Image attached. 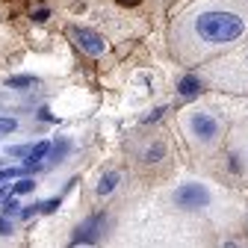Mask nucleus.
<instances>
[{"mask_svg": "<svg viewBox=\"0 0 248 248\" xmlns=\"http://www.w3.org/2000/svg\"><path fill=\"white\" fill-rule=\"evenodd\" d=\"M21 174H24V169H3V171H0V183L12 180V177H21Z\"/></svg>", "mask_w": 248, "mask_h": 248, "instance_id": "ddd939ff", "label": "nucleus"}, {"mask_svg": "<svg viewBox=\"0 0 248 248\" xmlns=\"http://www.w3.org/2000/svg\"><path fill=\"white\" fill-rule=\"evenodd\" d=\"M0 233H12V225L3 219V216H0Z\"/></svg>", "mask_w": 248, "mask_h": 248, "instance_id": "a211bd4d", "label": "nucleus"}, {"mask_svg": "<svg viewBox=\"0 0 248 248\" xmlns=\"http://www.w3.org/2000/svg\"><path fill=\"white\" fill-rule=\"evenodd\" d=\"M3 210H6V213H9V216H12V210H18V201H15V195H12V198H6V201H3Z\"/></svg>", "mask_w": 248, "mask_h": 248, "instance_id": "dca6fc26", "label": "nucleus"}, {"mask_svg": "<svg viewBox=\"0 0 248 248\" xmlns=\"http://www.w3.org/2000/svg\"><path fill=\"white\" fill-rule=\"evenodd\" d=\"M42 207V213H53L56 207H59V198H50V201H45V204H39Z\"/></svg>", "mask_w": 248, "mask_h": 248, "instance_id": "2eb2a0df", "label": "nucleus"}, {"mask_svg": "<svg viewBox=\"0 0 248 248\" xmlns=\"http://www.w3.org/2000/svg\"><path fill=\"white\" fill-rule=\"evenodd\" d=\"M36 80L33 77H9L6 80V86H15V89H27V86H33Z\"/></svg>", "mask_w": 248, "mask_h": 248, "instance_id": "9b49d317", "label": "nucleus"}, {"mask_svg": "<svg viewBox=\"0 0 248 248\" xmlns=\"http://www.w3.org/2000/svg\"><path fill=\"white\" fill-rule=\"evenodd\" d=\"M118 3H124V6H136L139 0H118Z\"/></svg>", "mask_w": 248, "mask_h": 248, "instance_id": "aec40b11", "label": "nucleus"}, {"mask_svg": "<svg viewBox=\"0 0 248 248\" xmlns=\"http://www.w3.org/2000/svg\"><path fill=\"white\" fill-rule=\"evenodd\" d=\"M47 154H50V142H47V139H42L39 145L30 148V154H27V166H30V169H36L42 160H47Z\"/></svg>", "mask_w": 248, "mask_h": 248, "instance_id": "423d86ee", "label": "nucleus"}, {"mask_svg": "<svg viewBox=\"0 0 248 248\" xmlns=\"http://www.w3.org/2000/svg\"><path fill=\"white\" fill-rule=\"evenodd\" d=\"M192 30L204 45H231L245 33V18L228 9H207L195 18Z\"/></svg>", "mask_w": 248, "mask_h": 248, "instance_id": "f257e3e1", "label": "nucleus"}, {"mask_svg": "<svg viewBox=\"0 0 248 248\" xmlns=\"http://www.w3.org/2000/svg\"><path fill=\"white\" fill-rule=\"evenodd\" d=\"M30 148H33V145H18V148H9V154H12V157H27Z\"/></svg>", "mask_w": 248, "mask_h": 248, "instance_id": "4468645a", "label": "nucleus"}, {"mask_svg": "<svg viewBox=\"0 0 248 248\" xmlns=\"http://www.w3.org/2000/svg\"><path fill=\"white\" fill-rule=\"evenodd\" d=\"M189 130L195 133V139L213 142L216 136H219V121H216L210 112H195V115L189 118Z\"/></svg>", "mask_w": 248, "mask_h": 248, "instance_id": "7ed1b4c3", "label": "nucleus"}, {"mask_svg": "<svg viewBox=\"0 0 248 248\" xmlns=\"http://www.w3.org/2000/svg\"><path fill=\"white\" fill-rule=\"evenodd\" d=\"M68 148H71V142H68V139H59L56 145H50V154H47V160H50V163H59V160H62V157L68 154Z\"/></svg>", "mask_w": 248, "mask_h": 248, "instance_id": "6e6552de", "label": "nucleus"}, {"mask_svg": "<svg viewBox=\"0 0 248 248\" xmlns=\"http://www.w3.org/2000/svg\"><path fill=\"white\" fill-rule=\"evenodd\" d=\"M36 189V180H30V177H21L15 186H12V195H27V192H33Z\"/></svg>", "mask_w": 248, "mask_h": 248, "instance_id": "9d476101", "label": "nucleus"}, {"mask_svg": "<svg viewBox=\"0 0 248 248\" xmlns=\"http://www.w3.org/2000/svg\"><path fill=\"white\" fill-rule=\"evenodd\" d=\"M160 157H163V145H157V148L148 151V160H160Z\"/></svg>", "mask_w": 248, "mask_h": 248, "instance_id": "f3484780", "label": "nucleus"}, {"mask_svg": "<svg viewBox=\"0 0 248 248\" xmlns=\"http://www.w3.org/2000/svg\"><path fill=\"white\" fill-rule=\"evenodd\" d=\"M174 204L180 210H204L210 207V189L204 183H183L174 192Z\"/></svg>", "mask_w": 248, "mask_h": 248, "instance_id": "f03ea898", "label": "nucleus"}, {"mask_svg": "<svg viewBox=\"0 0 248 248\" xmlns=\"http://www.w3.org/2000/svg\"><path fill=\"white\" fill-rule=\"evenodd\" d=\"M177 92H180L183 98H195L198 92H201V80L198 77H183L180 86H177Z\"/></svg>", "mask_w": 248, "mask_h": 248, "instance_id": "0eeeda50", "label": "nucleus"}, {"mask_svg": "<svg viewBox=\"0 0 248 248\" xmlns=\"http://www.w3.org/2000/svg\"><path fill=\"white\" fill-rule=\"evenodd\" d=\"M71 36H74L77 47H80L83 53H89V56H101L104 47H107V42H104L98 33H92V30H83V27H74V30H71Z\"/></svg>", "mask_w": 248, "mask_h": 248, "instance_id": "20e7f679", "label": "nucleus"}, {"mask_svg": "<svg viewBox=\"0 0 248 248\" xmlns=\"http://www.w3.org/2000/svg\"><path fill=\"white\" fill-rule=\"evenodd\" d=\"M15 127H18V121H15V118H9V115L0 118V136H3V133H12Z\"/></svg>", "mask_w": 248, "mask_h": 248, "instance_id": "f8f14e48", "label": "nucleus"}, {"mask_svg": "<svg viewBox=\"0 0 248 248\" xmlns=\"http://www.w3.org/2000/svg\"><path fill=\"white\" fill-rule=\"evenodd\" d=\"M104 216H92V219L77 231V236H74V245H80V242H95L98 236H101V228H104Z\"/></svg>", "mask_w": 248, "mask_h": 248, "instance_id": "39448f33", "label": "nucleus"}, {"mask_svg": "<svg viewBox=\"0 0 248 248\" xmlns=\"http://www.w3.org/2000/svg\"><path fill=\"white\" fill-rule=\"evenodd\" d=\"M115 183H118V171L104 174V177H101V183H98V192H101V195H109V192L115 189Z\"/></svg>", "mask_w": 248, "mask_h": 248, "instance_id": "1a4fd4ad", "label": "nucleus"}, {"mask_svg": "<svg viewBox=\"0 0 248 248\" xmlns=\"http://www.w3.org/2000/svg\"><path fill=\"white\" fill-rule=\"evenodd\" d=\"M12 189V186H3V189H0V201H6V192Z\"/></svg>", "mask_w": 248, "mask_h": 248, "instance_id": "6ab92c4d", "label": "nucleus"}]
</instances>
